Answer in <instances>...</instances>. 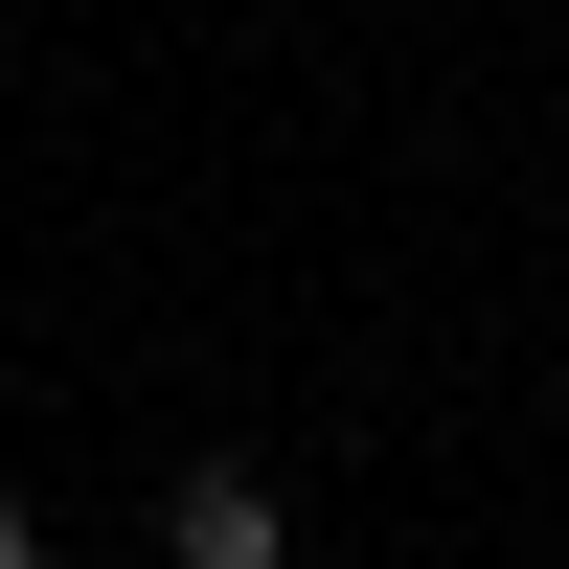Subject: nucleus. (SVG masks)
<instances>
[{"mask_svg":"<svg viewBox=\"0 0 569 569\" xmlns=\"http://www.w3.org/2000/svg\"><path fill=\"white\" fill-rule=\"evenodd\" d=\"M160 569H297V501L251 456H206V479H160Z\"/></svg>","mask_w":569,"mask_h":569,"instance_id":"f257e3e1","label":"nucleus"},{"mask_svg":"<svg viewBox=\"0 0 569 569\" xmlns=\"http://www.w3.org/2000/svg\"><path fill=\"white\" fill-rule=\"evenodd\" d=\"M0 569H46V525H23V501H0Z\"/></svg>","mask_w":569,"mask_h":569,"instance_id":"f03ea898","label":"nucleus"}]
</instances>
